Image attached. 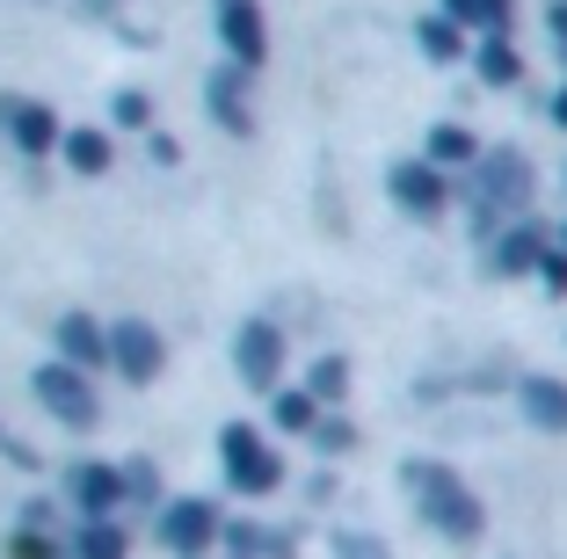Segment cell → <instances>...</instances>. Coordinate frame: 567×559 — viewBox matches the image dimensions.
<instances>
[{
  "mask_svg": "<svg viewBox=\"0 0 567 559\" xmlns=\"http://www.w3.org/2000/svg\"><path fill=\"white\" fill-rule=\"evenodd\" d=\"M401 479L415 487L422 524H430L444 545H481L487 509H481V494L458 479V465H444V458H408V465H401Z\"/></svg>",
  "mask_w": 567,
  "mask_h": 559,
  "instance_id": "6da1fadb",
  "label": "cell"
},
{
  "mask_svg": "<svg viewBox=\"0 0 567 559\" xmlns=\"http://www.w3.org/2000/svg\"><path fill=\"white\" fill-rule=\"evenodd\" d=\"M30 393H37V407L51 414V422L66 428V436H87V428L102 422V393H95V379L87 371H73V363H37L30 371Z\"/></svg>",
  "mask_w": 567,
  "mask_h": 559,
  "instance_id": "7a4b0ae2",
  "label": "cell"
},
{
  "mask_svg": "<svg viewBox=\"0 0 567 559\" xmlns=\"http://www.w3.org/2000/svg\"><path fill=\"white\" fill-rule=\"evenodd\" d=\"M218 465H226V487L248 494V501H262V494L284 487V458L262 444V428H255V422H226V428H218Z\"/></svg>",
  "mask_w": 567,
  "mask_h": 559,
  "instance_id": "3957f363",
  "label": "cell"
},
{
  "mask_svg": "<svg viewBox=\"0 0 567 559\" xmlns=\"http://www.w3.org/2000/svg\"><path fill=\"white\" fill-rule=\"evenodd\" d=\"M110 371L124 385H153L167 371V334L153 328L146 313H117L110 320Z\"/></svg>",
  "mask_w": 567,
  "mask_h": 559,
  "instance_id": "277c9868",
  "label": "cell"
},
{
  "mask_svg": "<svg viewBox=\"0 0 567 559\" xmlns=\"http://www.w3.org/2000/svg\"><path fill=\"white\" fill-rule=\"evenodd\" d=\"M234 371H240V385H255V393H284V371H291V342H284L277 320L255 313L248 328L234 334Z\"/></svg>",
  "mask_w": 567,
  "mask_h": 559,
  "instance_id": "5b68a950",
  "label": "cell"
},
{
  "mask_svg": "<svg viewBox=\"0 0 567 559\" xmlns=\"http://www.w3.org/2000/svg\"><path fill=\"white\" fill-rule=\"evenodd\" d=\"M153 530H161V545L175 559H204L226 524H218V509L204 501V494H175V501H161V509H153Z\"/></svg>",
  "mask_w": 567,
  "mask_h": 559,
  "instance_id": "8992f818",
  "label": "cell"
},
{
  "mask_svg": "<svg viewBox=\"0 0 567 559\" xmlns=\"http://www.w3.org/2000/svg\"><path fill=\"white\" fill-rule=\"evenodd\" d=\"M481 232H495V211H524L532 204V161L524 153H481Z\"/></svg>",
  "mask_w": 567,
  "mask_h": 559,
  "instance_id": "52a82bcc",
  "label": "cell"
},
{
  "mask_svg": "<svg viewBox=\"0 0 567 559\" xmlns=\"http://www.w3.org/2000/svg\"><path fill=\"white\" fill-rule=\"evenodd\" d=\"M218 51H226V66L255 73L269 59V22L255 0H218Z\"/></svg>",
  "mask_w": 567,
  "mask_h": 559,
  "instance_id": "ba28073f",
  "label": "cell"
},
{
  "mask_svg": "<svg viewBox=\"0 0 567 559\" xmlns=\"http://www.w3.org/2000/svg\"><path fill=\"white\" fill-rule=\"evenodd\" d=\"M385 189H393V204H401L408 218H422V226H436V218L451 211V175H436L430 161H393Z\"/></svg>",
  "mask_w": 567,
  "mask_h": 559,
  "instance_id": "9c48e42d",
  "label": "cell"
},
{
  "mask_svg": "<svg viewBox=\"0 0 567 559\" xmlns=\"http://www.w3.org/2000/svg\"><path fill=\"white\" fill-rule=\"evenodd\" d=\"M66 494H73V509H81L87 524H110V516H117V501H124V465L81 458V465L66 473Z\"/></svg>",
  "mask_w": 567,
  "mask_h": 559,
  "instance_id": "30bf717a",
  "label": "cell"
},
{
  "mask_svg": "<svg viewBox=\"0 0 567 559\" xmlns=\"http://www.w3.org/2000/svg\"><path fill=\"white\" fill-rule=\"evenodd\" d=\"M204 116L226 124V138H255V110H248V73L218 59L212 81H204Z\"/></svg>",
  "mask_w": 567,
  "mask_h": 559,
  "instance_id": "8fae6325",
  "label": "cell"
},
{
  "mask_svg": "<svg viewBox=\"0 0 567 559\" xmlns=\"http://www.w3.org/2000/svg\"><path fill=\"white\" fill-rule=\"evenodd\" d=\"M51 349H59V363H73V371H110V328H102L95 313H59V328H51Z\"/></svg>",
  "mask_w": 567,
  "mask_h": 559,
  "instance_id": "7c38bea8",
  "label": "cell"
},
{
  "mask_svg": "<svg viewBox=\"0 0 567 559\" xmlns=\"http://www.w3.org/2000/svg\"><path fill=\"white\" fill-rule=\"evenodd\" d=\"M517 414L538 428V436H567V379H553V371H524V379H517Z\"/></svg>",
  "mask_w": 567,
  "mask_h": 559,
  "instance_id": "4fadbf2b",
  "label": "cell"
},
{
  "mask_svg": "<svg viewBox=\"0 0 567 559\" xmlns=\"http://www.w3.org/2000/svg\"><path fill=\"white\" fill-rule=\"evenodd\" d=\"M8 138H16V153L44 161V153L66 146V116L51 110V102H16V124H8Z\"/></svg>",
  "mask_w": 567,
  "mask_h": 559,
  "instance_id": "5bb4252c",
  "label": "cell"
},
{
  "mask_svg": "<svg viewBox=\"0 0 567 559\" xmlns=\"http://www.w3.org/2000/svg\"><path fill=\"white\" fill-rule=\"evenodd\" d=\"M481 132L473 124H458V116H444V124H430V138H422V161L436 167V175H451V167H481Z\"/></svg>",
  "mask_w": 567,
  "mask_h": 559,
  "instance_id": "9a60e30c",
  "label": "cell"
},
{
  "mask_svg": "<svg viewBox=\"0 0 567 559\" xmlns=\"http://www.w3.org/2000/svg\"><path fill=\"white\" fill-rule=\"evenodd\" d=\"M59 161H66L81 182H95V175H110V167H117V138H110V124H66Z\"/></svg>",
  "mask_w": 567,
  "mask_h": 559,
  "instance_id": "2e32d148",
  "label": "cell"
},
{
  "mask_svg": "<svg viewBox=\"0 0 567 559\" xmlns=\"http://www.w3.org/2000/svg\"><path fill=\"white\" fill-rule=\"evenodd\" d=\"M546 232L538 226H509V232H495V277H538V262H546Z\"/></svg>",
  "mask_w": 567,
  "mask_h": 559,
  "instance_id": "e0dca14e",
  "label": "cell"
},
{
  "mask_svg": "<svg viewBox=\"0 0 567 559\" xmlns=\"http://www.w3.org/2000/svg\"><path fill=\"white\" fill-rule=\"evenodd\" d=\"M415 44H422L430 66H466V59H473V37L458 30V22H444V15H422L415 22Z\"/></svg>",
  "mask_w": 567,
  "mask_h": 559,
  "instance_id": "ac0fdd59",
  "label": "cell"
},
{
  "mask_svg": "<svg viewBox=\"0 0 567 559\" xmlns=\"http://www.w3.org/2000/svg\"><path fill=\"white\" fill-rule=\"evenodd\" d=\"M269 422H277L284 436H313L320 428V400L306 393V385H284V393H269Z\"/></svg>",
  "mask_w": 567,
  "mask_h": 559,
  "instance_id": "d6986e66",
  "label": "cell"
},
{
  "mask_svg": "<svg viewBox=\"0 0 567 559\" xmlns=\"http://www.w3.org/2000/svg\"><path fill=\"white\" fill-rule=\"evenodd\" d=\"M473 73H481L487 87H517L524 81V51L509 44V37H487V44L473 51Z\"/></svg>",
  "mask_w": 567,
  "mask_h": 559,
  "instance_id": "ffe728a7",
  "label": "cell"
},
{
  "mask_svg": "<svg viewBox=\"0 0 567 559\" xmlns=\"http://www.w3.org/2000/svg\"><path fill=\"white\" fill-rule=\"evenodd\" d=\"M132 552V538H124V524L110 516V524H81V538H73V559H124Z\"/></svg>",
  "mask_w": 567,
  "mask_h": 559,
  "instance_id": "44dd1931",
  "label": "cell"
},
{
  "mask_svg": "<svg viewBox=\"0 0 567 559\" xmlns=\"http://www.w3.org/2000/svg\"><path fill=\"white\" fill-rule=\"evenodd\" d=\"M306 393H313L320 407H334V400H350V356H320L313 371H306Z\"/></svg>",
  "mask_w": 567,
  "mask_h": 559,
  "instance_id": "7402d4cb",
  "label": "cell"
},
{
  "mask_svg": "<svg viewBox=\"0 0 567 559\" xmlns=\"http://www.w3.org/2000/svg\"><path fill=\"white\" fill-rule=\"evenodd\" d=\"M306 444H313L320 458H350V451H357V422H350V414H320V428L306 436Z\"/></svg>",
  "mask_w": 567,
  "mask_h": 559,
  "instance_id": "603a6c76",
  "label": "cell"
},
{
  "mask_svg": "<svg viewBox=\"0 0 567 559\" xmlns=\"http://www.w3.org/2000/svg\"><path fill=\"white\" fill-rule=\"evenodd\" d=\"M8 559H73V552L59 545V530H30L22 524L16 538H8Z\"/></svg>",
  "mask_w": 567,
  "mask_h": 559,
  "instance_id": "cb8c5ba5",
  "label": "cell"
},
{
  "mask_svg": "<svg viewBox=\"0 0 567 559\" xmlns=\"http://www.w3.org/2000/svg\"><path fill=\"white\" fill-rule=\"evenodd\" d=\"M218 552H226V559H269V530L226 524V530H218Z\"/></svg>",
  "mask_w": 567,
  "mask_h": 559,
  "instance_id": "d4e9b609",
  "label": "cell"
},
{
  "mask_svg": "<svg viewBox=\"0 0 567 559\" xmlns=\"http://www.w3.org/2000/svg\"><path fill=\"white\" fill-rule=\"evenodd\" d=\"M124 501H161V473H153V458H124Z\"/></svg>",
  "mask_w": 567,
  "mask_h": 559,
  "instance_id": "484cf974",
  "label": "cell"
},
{
  "mask_svg": "<svg viewBox=\"0 0 567 559\" xmlns=\"http://www.w3.org/2000/svg\"><path fill=\"white\" fill-rule=\"evenodd\" d=\"M146 116H153V102L138 95V87H124V95L110 102V124H117V132H146Z\"/></svg>",
  "mask_w": 567,
  "mask_h": 559,
  "instance_id": "4316f807",
  "label": "cell"
},
{
  "mask_svg": "<svg viewBox=\"0 0 567 559\" xmlns=\"http://www.w3.org/2000/svg\"><path fill=\"white\" fill-rule=\"evenodd\" d=\"M436 15H444V22H458V30H487L481 0H436Z\"/></svg>",
  "mask_w": 567,
  "mask_h": 559,
  "instance_id": "83f0119b",
  "label": "cell"
},
{
  "mask_svg": "<svg viewBox=\"0 0 567 559\" xmlns=\"http://www.w3.org/2000/svg\"><path fill=\"white\" fill-rule=\"evenodd\" d=\"M481 15H487V37H509L517 30V0H481Z\"/></svg>",
  "mask_w": 567,
  "mask_h": 559,
  "instance_id": "f1b7e54d",
  "label": "cell"
},
{
  "mask_svg": "<svg viewBox=\"0 0 567 559\" xmlns=\"http://www.w3.org/2000/svg\"><path fill=\"white\" fill-rule=\"evenodd\" d=\"M538 283H546L553 298H567V255H560V247H546V262H538Z\"/></svg>",
  "mask_w": 567,
  "mask_h": 559,
  "instance_id": "f546056e",
  "label": "cell"
},
{
  "mask_svg": "<svg viewBox=\"0 0 567 559\" xmlns=\"http://www.w3.org/2000/svg\"><path fill=\"white\" fill-rule=\"evenodd\" d=\"M146 161L153 167H175V161H183V146H175L167 132H146Z\"/></svg>",
  "mask_w": 567,
  "mask_h": 559,
  "instance_id": "4dcf8cb0",
  "label": "cell"
},
{
  "mask_svg": "<svg viewBox=\"0 0 567 559\" xmlns=\"http://www.w3.org/2000/svg\"><path fill=\"white\" fill-rule=\"evenodd\" d=\"M334 559H385L371 538H334Z\"/></svg>",
  "mask_w": 567,
  "mask_h": 559,
  "instance_id": "1f68e13d",
  "label": "cell"
},
{
  "mask_svg": "<svg viewBox=\"0 0 567 559\" xmlns=\"http://www.w3.org/2000/svg\"><path fill=\"white\" fill-rule=\"evenodd\" d=\"M546 22H553V37L567 44V0H553V8H546Z\"/></svg>",
  "mask_w": 567,
  "mask_h": 559,
  "instance_id": "d6a6232c",
  "label": "cell"
},
{
  "mask_svg": "<svg viewBox=\"0 0 567 559\" xmlns=\"http://www.w3.org/2000/svg\"><path fill=\"white\" fill-rule=\"evenodd\" d=\"M546 116H553V124L567 132V81H560V95H553V110H546Z\"/></svg>",
  "mask_w": 567,
  "mask_h": 559,
  "instance_id": "836d02e7",
  "label": "cell"
},
{
  "mask_svg": "<svg viewBox=\"0 0 567 559\" xmlns=\"http://www.w3.org/2000/svg\"><path fill=\"white\" fill-rule=\"evenodd\" d=\"M553 247H560V255H567V226H560V232H553Z\"/></svg>",
  "mask_w": 567,
  "mask_h": 559,
  "instance_id": "e575fe53",
  "label": "cell"
},
{
  "mask_svg": "<svg viewBox=\"0 0 567 559\" xmlns=\"http://www.w3.org/2000/svg\"><path fill=\"white\" fill-rule=\"evenodd\" d=\"M0 444H8V428H0Z\"/></svg>",
  "mask_w": 567,
  "mask_h": 559,
  "instance_id": "d590c367",
  "label": "cell"
}]
</instances>
